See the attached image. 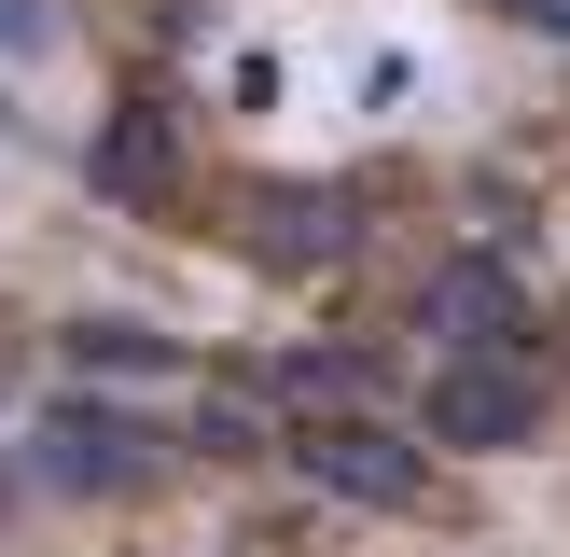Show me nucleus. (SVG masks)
I'll return each instance as SVG.
<instances>
[{"mask_svg": "<svg viewBox=\"0 0 570 557\" xmlns=\"http://www.w3.org/2000/svg\"><path fill=\"white\" fill-rule=\"evenodd\" d=\"M42 488H70V501L154 488V418H126V404H42Z\"/></svg>", "mask_w": 570, "mask_h": 557, "instance_id": "1", "label": "nucleus"}, {"mask_svg": "<svg viewBox=\"0 0 570 557\" xmlns=\"http://www.w3.org/2000/svg\"><path fill=\"white\" fill-rule=\"evenodd\" d=\"M293 460H306V488H334V501H376V516H404L417 488H432V460H417L390 418H306L293 432Z\"/></svg>", "mask_w": 570, "mask_h": 557, "instance_id": "2", "label": "nucleus"}, {"mask_svg": "<svg viewBox=\"0 0 570 557\" xmlns=\"http://www.w3.org/2000/svg\"><path fill=\"white\" fill-rule=\"evenodd\" d=\"M417 432L432 446H529L543 432V377H515V362H445L432 377V404H417Z\"/></svg>", "mask_w": 570, "mask_h": 557, "instance_id": "3", "label": "nucleus"}, {"mask_svg": "<svg viewBox=\"0 0 570 557\" xmlns=\"http://www.w3.org/2000/svg\"><path fill=\"white\" fill-rule=\"evenodd\" d=\"M417 334H445V362H488L529 334V293L488 265V251H460V265H432V293H417Z\"/></svg>", "mask_w": 570, "mask_h": 557, "instance_id": "4", "label": "nucleus"}, {"mask_svg": "<svg viewBox=\"0 0 570 557\" xmlns=\"http://www.w3.org/2000/svg\"><path fill=\"white\" fill-rule=\"evenodd\" d=\"M348 237H362V195L348 182H265V195H250V251H265V265H334Z\"/></svg>", "mask_w": 570, "mask_h": 557, "instance_id": "5", "label": "nucleus"}, {"mask_svg": "<svg viewBox=\"0 0 570 557\" xmlns=\"http://www.w3.org/2000/svg\"><path fill=\"white\" fill-rule=\"evenodd\" d=\"M167 167H181L167 111H154V98H126V111L98 126V182H111V195H167Z\"/></svg>", "mask_w": 570, "mask_h": 557, "instance_id": "6", "label": "nucleus"}, {"mask_svg": "<svg viewBox=\"0 0 570 557\" xmlns=\"http://www.w3.org/2000/svg\"><path fill=\"white\" fill-rule=\"evenodd\" d=\"M70 362H98V377H167V334H139V321H70Z\"/></svg>", "mask_w": 570, "mask_h": 557, "instance_id": "7", "label": "nucleus"}, {"mask_svg": "<svg viewBox=\"0 0 570 557\" xmlns=\"http://www.w3.org/2000/svg\"><path fill=\"white\" fill-rule=\"evenodd\" d=\"M195 446H209V460H250L265 432H250V404H195Z\"/></svg>", "mask_w": 570, "mask_h": 557, "instance_id": "8", "label": "nucleus"}, {"mask_svg": "<svg viewBox=\"0 0 570 557\" xmlns=\"http://www.w3.org/2000/svg\"><path fill=\"white\" fill-rule=\"evenodd\" d=\"M488 14H515V28H543V42H570V0H488Z\"/></svg>", "mask_w": 570, "mask_h": 557, "instance_id": "9", "label": "nucleus"}, {"mask_svg": "<svg viewBox=\"0 0 570 557\" xmlns=\"http://www.w3.org/2000/svg\"><path fill=\"white\" fill-rule=\"evenodd\" d=\"M0 42H56V14L42 0H0Z\"/></svg>", "mask_w": 570, "mask_h": 557, "instance_id": "10", "label": "nucleus"}]
</instances>
